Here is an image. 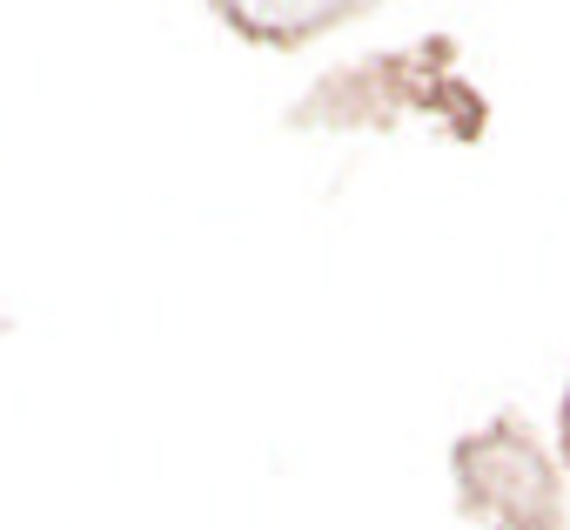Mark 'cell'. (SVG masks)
<instances>
[{
    "instance_id": "obj_2",
    "label": "cell",
    "mask_w": 570,
    "mask_h": 530,
    "mask_svg": "<svg viewBox=\"0 0 570 530\" xmlns=\"http://www.w3.org/2000/svg\"><path fill=\"white\" fill-rule=\"evenodd\" d=\"M370 8L376 0H208V14L248 48H309Z\"/></svg>"
},
{
    "instance_id": "obj_1",
    "label": "cell",
    "mask_w": 570,
    "mask_h": 530,
    "mask_svg": "<svg viewBox=\"0 0 570 530\" xmlns=\"http://www.w3.org/2000/svg\"><path fill=\"white\" fill-rule=\"evenodd\" d=\"M450 477H456V510L476 530H563L570 523L563 470L517 410L456 436Z\"/></svg>"
},
{
    "instance_id": "obj_3",
    "label": "cell",
    "mask_w": 570,
    "mask_h": 530,
    "mask_svg": "<svg viewBox=\"0 0 570 530\" xmlns=\"http://www.w3.org/2000/svg\"><path fill=\"white\" fill-rule=\"evenodd\" d=\"M557 443H563V463H570V390H563V416H557Z\"/></svg>"
}]
</instances>
